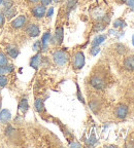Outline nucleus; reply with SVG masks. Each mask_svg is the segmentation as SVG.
<instances>
[{"label": "nucleus", "mask_w": 134, "mask_h": 148, "mask_svg": "<svg viewBox=\"0 0 134 148\" xmlns=\"http://www.w3.org/2000/svg\"><path fill=\"white\" fill-rule=\"evenodd\" d=\"M53 60L56 65H58L60 67L66 65V63L69 60V56L67 53V51H63V49H58L53 53Z\"/></svg>", "instance_id": "f257e3e1"}, {"label": "nucleus", "mask_w": 134, "mask_h": 148, "mask_svg": "<svg viewBox=\"0 0 134 148\" xmlns=\"http://www.w3.org/2000/svg\"><path fill=\"white\" fill-rule=\"evenodd\" d=\"M90 83L93 88H96V90H103V88H105V86H106L104 78L102 76H100V75H94V76L91 77Z\"/></svg>", "instance_id": "f03ea898"}, {"label": "nucleus", "mask_w": 134, "mask_h": 148, "mask_svg": "<svg viewBox=\"0 0 134 148\" xmlns=\"http://www.w3.org/2000/svg\"><path fill=\"white\" fill-rule=\"evenodd\" d=\"M72 65L75 70H79L85 66V56L82 51H77L75 55L73 56V61H72Z\"/></svg>", "instance_id": "7ed1b4c3"}, {"label": "nucleus", "mask_w": 134, "mask_h": 148, "mask_svg": "<svg viewBox=\"0 0 134 148\" xmlns=\"http://www.w3.org/2000/svg\"><path fill=\"white\" fill-rule=\"evenodd\" d=\"M25 33L30 37H37L40 34V29L36 24H29L26 26L25 28Z\"/></svg>", "instance_id": "20e7f679"}, {"label": "nucleus", "mask_w": 134, "mask_h": 148, "mask_svg": "<svg viewBox=\"0 0 134 148\" xmlns=\"http://www.w3.org/2000/svg\"><path fill=\"white\" fill-rule=\"evenodd\" d=\"M46 8L42 4H37L34 7H32V14L36 18H41L46 16Z\"/></svg>", "instance_id": "39448f33"}, {"label": "nucleus", "mask_w": 134, "mask_h": 148, "mask_svg": "<svg viewBox=\"0 0 134 148\" xmlns=\"http://www.w3.org/2000/svg\"><path fill=\"white\" fill-rule=\"evenodd\" d=\"M115 114H116L117 117L120 118V119H124L128 114V107L123 104L118 105L116 110H115Z\"/></svg>", "instance_id": "423d86ee"}, {"label": "nucleus", "mask_w": 134, "mask_h": 148, "mask_svg": "<svg viewBox=\"0 0 134 148\" xmlns=\"http://www.w3.org/2000/svg\"><path fill=\"white\" fill-rule=\"evenodd\" d=\"M26 22H27V18L25 16H20L18 18H16L14 21L10 23L12 28L15 29H20V28H23L26 25Z\"/></svg>", "instance_id": "0eeeda50"}, {"label": "nucleus", "mask_w": 134, "mask_h": 148, "mask_svg": "<svg viewBox=\"0 0 134 148\" xmlns=\"http://www.w3.org/2000/svg\"><path fill=\"white\" fill-rule=\"evenodd\" d=\"M63 28L58 27L56 29L55 37L52 38V43L54 44H61L63 42Z\"/></svg>", "instance_id": "6e6552de"}, {"label": "nucleus", "mask_w": 134, "mask_h": 148, "mask_svg": "<svg viewBox=\"0 0 134 148\" xmlns=\"http://www.w3.org/2000/svg\"><path fill=\"white\" fill-rule=\"evenodd\" d=\"M5 51H6L7 55L12 59H16L19 56V53H20V51L18 49V47L12 45V44H6L5 45Z\"/></svg>", "instance_id": "1a4fd4ad"}, {"label": "nucleus", "mask_w": 134, "mask_h": 148, "mask_svg": "<svg viewBox=\"0 0 134 148\" xmlns=\"http://www.w3.org/2000/svg\"><path fill=\"white\" fill-rule=\"evenodd\" d=\"M10 118H12V114H10L9 110L3 109V110L0 112V123H6L10 120Z\"/></svg>", "instance_id": "9d476101"}, {"label": "nucleus", "mask_w": 134, "mask_h": 148, "mask_svg": "<svg viewBox=\"0 0 134 148\" xmlns=\"http://www.w3.org/2000/svg\"><path fill=\"white\" fill-rule=\"evenodd\" d=\"M124 66L129 71L134 70V56H129L124 60Z\"/></svg>", "instance_id": "9b49d317"}, {"label": "nucleus", "mask_w": 134, "mask_h": 148, "mask_svg": "<svg viewBox=\"0 0 134 148\" xmlns=\"http://www.w3.org/2000/svg\"><path fill=\"white\" fill-rule=\"evenodd\" d=\"M50 38H51V32L50 31H46V33L44 34L41 38V49L42 51H46L48 49V44H49V41H50Z\"/></svg>", "instance_id": "f8f14e48"}, {"label": "nucleus", "mask_w": 134, "mask_h": 148, "mask_svg": "<svg viewBox=\"0 0 134 148\" xmlns=\"http://www.w3.org/2000/svg\"><path fill=\"white\" fill-rule=\"evenodd\" d=\"M40 62H41V56H40V53H37V55H35L34 57L31 58L30 66L32 68H34V69H37L38 66L40 65Z\"/></svg>", "instance_id": "ddd939ff"}, {"label": "nucleus", "mask_w": 134, "mask_h": 148, "mask_svg": "<svg viewBox=\"0 0 134 148\" xmlns=\"http://www.w3.org/2000/svg\"><path fill=\"white\" fill-rule=\"evenodd\" d=\"M2 14H4V16H6L7 20H10L12 16H15L17 14V10L14 6H12V7H8V8H3Z\"/></svg>", "instance_id": "4468645a"}, {"label": "nucleus", "mask_w": 134, "mask_h": 148, "mask_svg": "<svg viewBox=\"0 0 134 148\" xmlns=\"http://www.w3.org/2000/svg\"><path fill=\"white\" fill-rule=\"evenodd\" d=\"M34 107L36 109L37 112H42L44 109V101L41 99H36L35 100V103H34Z\"/></svg>", "instance_id": "2eb2a0df"}, {"label": "nucleus", "mask_w": 134, "mask_h": 148, "mask_svg": "<svg viewBox=\"0 0 134 148\" xmlns=\"http://www.w3.org/2000/svg\"><path fill=\"white\" fill-rule=\"evenodd\" d=\"M105 40V36L104 35H98L94 38L92 42V46H99V44H101L102 42Z\"/></svg>", "instance_id": "dca6fc26"}, {"label": "nucleus", "mask_w": 134, "mask_h": 148, "mask_svg": "<svg viewBox=\"0 0 134 148\" xmlns=\"http://www.w3.org/2000/svg\"><path fill=\"white\" fill-rule=\"evenodd\" d=\"M28 108H29V105H28L27 99H25V98H24V99H22L21 102H20V110L25 113L26 111L28 110Z\"/></svg>", "instance_id": "f3484780"}, {"label": "nucleus", "mask_w": 134, "mask_h": 148, "mask_svg": "<svg viewBox=\"0 0 134 148\" xmlns=\"http://www.w3.org/2000/svg\"><path fill=\"white\" fill-rule=\"evenodd\" d=\"M115 47H116V51H118V53H120V55H123V53H125L126 51H128L127 47H126V46L124 45V44H121V43L116 44V46H115Z\"/></svg>", "instance_id": "a211bd4d"}, {"label": "nucleus", "mask_w": 134, "mask_h": 148, "mask_svg": "<svg viewBox=\"0 0 134 148\" xmlns=\"http://www.w3.org/2000/svg\"><path fill=\"white\" fill-rule=\"evenodd\" d=\"M8 64V59L7 57L2 53L0 51V66H5V65Z\"/></svg>", "instance_id": "6ab92c4d"}, {"label": "nucleus", "mask_w": 134, "mask_h": 148, "mask_svg": "<svg viewBox=\"0 0 134 148\" xmlns=\"http://www.w3.org/2000/svg\"><path fill=\"white\" fill-rule=\"evenodd\" d=\"M90 108L93 112L96 113V112L98 111V109H99V104H98V102L97 101H91L90 102Z\"/></svg>", "instance_id": "aec40b11"}, {"label": "nucleus", "mask_w": 134, "mask_h": 148, "mask_svg": "<svg viewBox=\"0 0 134 148\" xmlns=\"http://www.w3.org/2000/svg\"><path fill=\"white\" fill-rule=\"evenodd\" d=\"M8 83V79L4 75H0V88H4Z\"/></svg>", "instance_id": "412c9836"}, {"label": "nucleus", "mask_w": 134, "mask_h": 148, "mask_svg": "<svg viewBox=\"0 0 134 148\" xmlns=\"http://www.w3.org/2000/svg\"><path fill=\"white\" fill-rule=\"evenodd\" d=\"M2 4L4 6V8H8V7L14 6V1L12 0H3Z\"/></svg>", "instance_id": "4be33fe9"}, {"label": "nucleus", "mask_w": 134, "mask_h": 148, "mask_svg": "<svg viewBox=\"0 0 134 148\" xmlns=\"http://www.w3.org/2000/svg\"><path fill=\"white\" fill-rule=\"evenodd\" d=\"M123 26H125V23H124V21H123V20H121V18H119V20L115 21V23H113V27H115V28L123 27Z\"/></svg>", "instance_id": "5701e85b"}, {"label": "nucleus", "mask_w": 134, "mask_h": 148, "mask_svg": "<svg viewBox=\"0 0 134 148\" xmlns=\"http://www.w3.org/2000/svg\"><path fill=\"white\" fill-rule=\"evenodd\" d=\"M104 29H105V25L102 23H98L95 25V31H97V32H99V31H103Z\"/></svg>", "instance_id": "b1692460"}, {"label": "nucleus", "mask_w": 134, "mask_h": 148, "mask_svg": "<svg viewBox=\"0 0 134 148\" xmlns=\"http://www.w3.org/2000/svg\"><path fill=\"white\" fill-rule=\"evenodd\" d=\"M100 51V49H99V46H92V49H91L90 53L92 56H96L98 53Z\"/></svg>", "instance_id": "393cba45"}, {"label": "nucleus", "mask_w": 134, "mask_h": 148, "mask_svg": "<svg viewBox=\"0 0 134 148\" xmlns=\"http://www.w3.org/2000/svg\"><path fill=\"white\" fill-rule=\"evenodd\" d=\"M39 49H41V42L36 41L34 44H33V51H39Z\"/></svg>", "instance_id": "a878e982"}, {"label": "nucleus", "mask_w": 134, "mask_h": 148, "mask_svg": "<svg viewBox=\"0 0 134 148\" xmlns=\"http://www.w3.org/2000/svg\"><path fill=\"white\" fill-rule=\"evenodd\" d=\"M5 23V18H4V14L2 12H0V28H2L3 25Z\"/></svg>", "instance_id": "bb28decb"}, {"label": "nucleus", "mask_w": 134, "mask_h": 148, "mask_svg": "<svg viewBox=\"0 0 134 148\" xmlns=\"http://www.w3.org/2000/svg\"><path fill=\"white\" fill-rule=\"evenodd\" d=\"M5 68H6V71H7V73H10V72H12V71H14V65L7 64V65H5Z\"/></svg>", "instance_id": "cd10ccee"}, {"label": "nucleus", "mask_w": 134, "mask_h": 148, "mask_svg": "<svg viewBox=\"0 0 134 148\" xmlns=\"http://www.w3.org/2000/svg\"><path fill=\"white\" fill-rule=\"evenodd\" d=\"M77 98H79V100L82 102V103H85V100H84L83 96H82V94H81V90H79V86H77Z\"/></svg>", "instance_id": "c85d7f7f"}, {"label": "nucleus", "mask_w": 134, "mask_h": 148, "mask_svg": "<svg viewBox=\"0 0 134 148\" xmlns=\"http://www.w3.org/2000/svg\"><path fill=\"white\" fill-rule=\"evenodd\" d=\"M53 14H54V7H50L49 10L46 12V16H48V18H51V16H53Z\"/></svg>", "instance_id": "c756f323"}, {"label": "nucleus", "mask_w": 134, "mask_h": 148, "mask_svg": "<svg viewBox=\"0 0 134 148\" xmlns=\"http://www.w3.org/2000/svg\"><path fill=\"white\" fill-rule=\"evenodd\" d=\"M126 3H127L128 6L131 7L132 10H134V0H127V1H126Z\"/></svg>", "instance_id": "7c9ffc66"}, {"label": "nucleus", "mask_w": 134, "mask_h": 148, "mask_svg": "<svg viewBox=\"0 0 134 148\" xmlns=\"http://www.w3.org/2000/svg\"><path fill=\"white\" fill-rule=\"evenodd\" d=\"M4 74H7L6 68L5 66H0V75H4Z\"/></svg>", "instance_id": "2f4dec72"}, {"label": "nucleus", "mask_w": 134, "mask_h": 148, "mask_svg": "<svg viewBox=\"0 0 134 148\" xmlns=\"http://www.w3.org/2000/svg\"><path fill=\"white\" fill-rule=\"evenodd\" d=\"M40 2L44 6H48V5L51 3V0H40Z\"/></svg>", "instance_id": "473e14b6"}, {"label": "nucleus", "mask_w": 134, "mask_h": 148, "mask_svg": "<svg viewBox=\"0 0 134 148\" xmlns=\"http://www.w3.org/2000/svg\"><path fill=\"white\" fill-rule=\"evenodd\" d=\"M89 140H90V141H89V144H90V145H93V144L96 142V138H95V136H92Z\"/></svg>", "instance_id": "72a5a7b5"}, {"label": "nucleus", "mask_w": 134, "mask_h": 148, "mask_svg": "<svg viewBox=\"0 0 134 148\" xmlns=\"http://www.w3.org/2000/svg\"><path fill=\"white\" fill-rule=\"evenodd\" d=\"M30 2H32V3H37L38 1H40V0H29Z\"/></svg>", "instance_id": "f704fd0d"}, {"label": "nucleus", "mask_w": 134, "mask_h": 148, "mask_svg": "<svg viewBox=\"0 0 134 148\" xmlns=\"http://www.w3.org/2000/svg\"><path fill=\"white\" fill-rule=\"evenodd\" d=\"M70 146H76V147H79V144H77V143H74V144H70Z\"/></svg>", "instance_id": "c9c22d12"}, {"label": "nucleus", "mask_w": 134, "mask_h": 148, "mask_svg": "<svg viewBox=\"0 0 134 148\" xmlns=\"http://www.w3.org/2000/svg\"><path fill=\"white\" fill-rule=\"evenodd\" d=\"M119 1H120V2H125L126 3V1H127V0H119Z\"/></svg>", "instance_id": "e433bc0d"}, {"label": "nucleus", "mask_w": 134, "mask_h": 148, "mask_svg": "<svg viewBox=\"0 0 134 148\" xmlns=\"http://www.w3.org/2000/svg\"><path fill=\"white\" fill-rule=\"evenodd\" d=\"M53 1H55V2H59L60 0H53Z\"/></svg>", "instance_id": "4c0bfd02"}, {"label": "nucleus", "mask_w": 134, "mask_h": 148, "mask_svg": "<svg viewBox=\"0 0 134 148\" xmlns=\"http://www.w3.org/2000/svg\"><path fill=\"white\" fill-rule=\"evenodd\" d=\"M2 2H3V0H0V5L2 4Z\"/></svg>", "instance_id": "58836bf2"}, {"label": "nucleus", "mask_w": 134, "mask_h": 148, "mask_svg": "<svg viewBox=\"0 0 134 148\" xmlns=\"http://www.w3.org/2000/svg\"><path fill=\"white\" fill-rule=\"evenodd\" d=\"M133 44H134V37H133Z\"/></svg>", "instance_id": "ea45409f"}]
</instances>
